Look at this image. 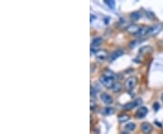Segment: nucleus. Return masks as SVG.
Wrapping results in <instances>:
<instances>
[{
    "instance_id": "f257e3e1",
    "label": "nucleus",
    "mask_w": 163,
    "mask_h": 134,
    "mask_svg": "<svg viewBox=\"0 0 163 134\" xmlns=\"http://www.w3.org/2000/svg\"><path fill=\"white\" fill-rule=\"evenodd\" d=\"M99 81L101 82V83L102 84L103 86L108 88V89H112L113 85H114V79L112 78V77H109V76H106L104 74H102V75L100 77L99 79Z\"/></svg>"
},
{
    "instance_id": "f03ea898",
    "label": "nucleus",
    "mask_w": 163,
    "mask_h": 134,
    "mask_svg": "<svg viewBox=\"0 0 163 134\" xmlns=\"http://www.w3.org/2000/svg\"><path fill=\"white\" fill-rule=\"evenodd\" d=\"M137 84V78L134 77V76H131L130 78H128L126 80V83H125V86L127 88V90H132L133 88L136 86Z\"/></svg>"
},
{
    "instance_id": "7ed1b4c3",
    "label": "nucleus",
    "mask_w": 163,
    "mask_h": 134,
    "mask_svg": "<svg viewBox=\"0 0 163 134\" xmlns=\"http://www.w3.org/2000/svg\"><path fill=\"white\" fill-rule=\"evenodd\" d=\"M161 28H162V24H156V26H152V27H150V30H149L148 34H150V36H155V34H157L158 33H160Z\"/></svg>"
},
{
    "instance_id": "20e7f679",
    "label": "nucleus",
    "mask_w": 163,
    "mask_h": 134,
    "mask_svg": "<svg viewBox=\"0 0 163 134\" xmlns=\"http://www.w3.org/2000/svg\"><path fill=\"white\" fill-rule=\"evenodd\" d=\"M148 112H149V111H148V108L147 107H141L139 110L137 111V112H136V117L139 118V119L144 118L147 115Z\"/></svg>"
},
{
    "instance_id": "39448f33",
    "label": "nucleus",
    "mask_w": 163,
    "mask_h": 134,
    "mask_svg": "<svg viewBox=\"0 0 163 134\" xmlns=\"http://www.w3.org/2000/svg\"><path fill=\"white\" fill-rule=\"evenodd\" d=\"M141 131L144 134H150L152 131V126L149 122H143L141 124Z\"/></svg>"
},
{
    "instance_id": "423d86ee",
    "label": "nucleus",
    "mask_w": 163,
    "mask_h": 134,
    "mask_svg": "<svg viewBox=\"0 0 163 134\" xmlns=\"http://www.w3.org/2000/svg\"><path fill=\"white\" fill-rule=\"evenodd\" d=\"M101 99H102V101L106 104H112L113 102L112 97L111 95H109L108 93H102L101 95Z\"/></svg>"
},
{
    "instance_id": "0eeeda50",
    "label": "nucleus",
    "mask_w": 163,
    "mask_h": 134,
    "mask_svg": "<svg viewBox=\"0 0 163 134\" xmlns=\"http://www.w3.org/2000/svg\"><path fill=\"white\" fill-rule=\"evenodd\" d=\"M123 54V52L121 50H116L114 52H112V53L111 54L110 56V61H115L116 59H118L120 56H121Z\"/></svg>"
},
{
    "instance_id": "6e6552de",
    "label": "nucleus",
    "mask_w": 163,
    "mask_h": 134,
    "mask_svg": "<svg viewBox=\"0 0 163 134\" xmlns=\"http://www.w3.org/2000/svg\"><path fill=\"white\" fill-rule=\"evenodd\" d=\"M95 56L98 60L103 61V60H105L106 57H107V52L106 51H98L95 53Z\"/></svg>"
},
{
    "instance_id": "1a4fd4ad",
    "label": "nucleus",
    "mask_w": 163,
    "mask_h": 134,
    "mask_svg": "<svg viewBox=\"0 0 163 134\" xmlns=\"http://www.w3.org/2000/svg\"><path fill=\"white\" fill-rule=\"evenodd\" d=\"M149 30H150V27H146V26L141 27L140 31L136 34V36H140V37L144 36H146V34H148V33H149Z\"/></svg>"
},
{
    "instance_id": "9d476101",
    "label": "nucleus",
    "mask_w": 163,
    "mask_h": 134,
    "mask_svg": "<svg viewBox=\"0 0 163 134\" xmlns=\"http://www.w3.org/2000/svg\"><path fill=\"white\" fill-rule=\"evenodd\" d=\"M140 29H141V27H139L137 26V24H131L130 26H128V28H127V30H128V32H130V33H132V34H137L138 32L140 31Z\"/></svg>"
},
{
    "instance_id": "9b49d317",
    "label": "nucleus",
    "mask_w": 163,
    "mask_h": 134,
    "mask_svg": "<svg viewBox=\"0 0 163 134\" xmlns=\"http://www.w3.org/2000/svg\"><path fill=\"white\" fill-rule=\"evenodd\" d=\"M102 43V38L100 37V36H97V37H94L92 39V46H101Z\"/></svg>"
},
{
    "instance_id": "f8f14e48",
    "label": "nucleus",
    "mask_w": 163,
    "mask_h": 134,
    "mask_svg": "<svg viewBox=\"0 0 163 134\" xmlns=\"http://www.w3.org/2000/svg\"><path fill=\"white\" fill-rule=\"evenodd\" d=\"M136 106H138V105H137L136 102L134 101L132 102H128V103L125 104V105H123V109H124V110H127V111H130V110H131V109H133Z\"/></svg>"
},
{
    "instance_id": "ddd939ff",
    "label": "nucleus",
    "mask_w": 163,
    "mask_h": 134,
    "mask_svg": "<svg viewBox=\"0 0 163 134\" xmlns=\"http://www.w3.org/2000/svg\"><path fill=\"white\" fill-rule=\"evenodd\" d=\"M135 128H136V124L135 123H133V122H129V123H127L126 125H125V129L127 131H134L135 130Z\"/></svg>"
},
{
    "instance_id": "4468645a",
    "label": "nucleus",
    "mask_w": 163,
    "mask_h": 134,
    "mask_svg": "<svg viewBox=\"0 0 163 134\" xmlns=\"http://www.w3.org/2000/svg\"><path fill=\"white\" fill-rule=\"evenodd\" d=\"M114 112H115V110L113 108H105V109H103V111H102V113L107 114V115L113 114Z\"/></svg>"
},
{
    "instance_id": "2eb2a0df",
    "label": "nucleus",
    "mask_w": 163,
    "mask_h": 134,
    "mask_svg": "<svg viewBox=\"0 0 163 134\" xmlns=\"http://www.w3.org/2000/svg\"><path fill=\"white\" fill-rule=\"evenodd\" d=\"M141 17V13H139V12H134L131 15V18L132 20H138V19H140Z\"/></svg>"
},
{
    "instance_id": "dca6fc26",
    "label": "nucleus",
    "mask_w": 163,
    "mask_h": 134,
    "mask_svg": "<svg viewBox=\"0 0 163 134\" xmlns=\"http://www.w3.org/2000/svg\"><path fill=\"white\" fill-rule=\"evenodd\" d=\"M105 4L108 5V7L112 8V9H114L115 7V1H113V0H105Z\"/></svg>"
},
{
    "instance_id": "f3484780",
    "label": "nucleus",
    "mask_w": 163,
    "mask_h": 134,
    "mask_svg": "<svg viewBox=\"0 0 163 134\" xmlns=\"http://www.w3.org/2000/svg\"><path fill=\"white\" fill-rule=\"evenodd\" d=\"M121 83H115L114 85H113V87H112V91L113 92H120V91H121Z\"/></svg>"
},
{
    "instance_id": "a211bd4d",
    "label": "nucleus",
    "mask_w": 163,
    "mask_h": 134,
    "mask_svg": "<svg viewBox=\"0 0 163 134\" xmlns=\"http://www.w3.org/2000/svg\"><path fill=\"white\" fill-rule=\"evenodd\" d=\"M118 119H119V121H121V122H125V121H127L128 120H129L130 117L128 116V115H121Z\"/></svg>"
},
{
    "instance_id": "6ab92c4d",
    "label": "nucleus",
    "mask_w": 163,
    "mask_h": 134,
    "mask_svg": "<svg viewBox=\"0 0 163 134\" xmlns=\"http://www.w3.org/2000/svg\"><path fill=\"white\" fill-rule=\"evenodd\" d=\"M153 108H154L155 111H158L160 109V104L158 103V102H155L154 104H153Z\"/></svg>"
},
{
    "instance_id": "aec40b11",
    "label": "nucleus",
    "mask_w": 163,
    "mask_h": 134,
    "mask_svg": "<svg viewBox=\"0 0 163 134\" xmlns=\"http://www.w3.org/2000/svg\"><path fill=\"white\" fill-rule=\"evenodd\" d=\"M138 42L137 41H133V42H131V44H130V47L131 48H134L135 46H136V44H137Z\"/></svg>"
},
{
    "instance_id": "412c9836",
    "label": "nucleus",
    "mask_w": 163,
    "mask_h": 134,
    "mask_svg": "<svg viewBox=\"0 0 163 134\" xmlns=\"http://www.w3.org/2000/svg\"><path fill=\"white\" fill-rule=\"evenodd\" d=\"M161 101L163 102V93L161 94Z\"/></svg>"
},
{
    "instance_id": "4be33fe9",
    "label": "nucleus",
    "mask_w": 163,
    "mask_h": 134,
    "mask_svg": "<svg viewBox=\"0 0 163 134\" xmlns=\"http://www.w3.org/2000/svg\"><path fill=\"white\" fill-rule=\"evenodd\" d=\"M121 134H129V133H128V132H122Z\"/></svg>"
}]
</instances>
